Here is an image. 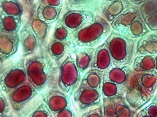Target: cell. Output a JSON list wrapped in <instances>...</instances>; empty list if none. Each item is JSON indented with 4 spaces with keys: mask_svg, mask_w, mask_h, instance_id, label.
Returning <instances> with one entry per match:
<instances>
[{
    "mask_svg": "<svg viewBox=\"0 0 157 117\" xmlns=\"http://www.w3.org/2000/svg\"><path fill=\"white\" fill-rule=\"evenodd\" d=\"M28 80L38 92L56 84L59 68L45 51H40L25 60Z\"/></svg>",
    "mask_w": 157,
    "mask_h": 117,
    "instance_id": "1",
    "label": "cell"
},
{
    "mask_svg": "<svg viewBox=\"0 0 157 117\" xmlns=\"http://www.w3.org/2000/svg\"><path fill=\"white\" fill-rule=\"evenodd\" d=\"M112 30L105 18L96 14L89 26L73 34V41L75 47H95L105 42Z\"/></svg>",
    "mask_w": 157,
    "mask_h": 117,
    "instance_id": "2",
    "label": "cell"
},
{
    "mask_svg": "<svg viewBox=\"0 0 157 117\" xmlns=\"http://www.w3.org/2000/svg\"><path fill=\"white\" fill-rule=\"evenodd\" d=\"M136 41L112 31L104 43L109 49L113 65L131 64L136 53Z\"/></svg>",
    "mask_w": 157,
    "mask_h": 117,
    "instance_id": "3",
    "label": "cell"
},
{
    "mask_svg": "<svg viewBox=\"0 0 157 117\" xmlns=\"http://www.w3.org/2000/svg\"><path fill=\"white\" fill-rule=\"evenodd\" d=\"M59 71V88L71 96L79 88L82 80L73 51L62 62Z\"/></svg>",
    "mask_w": 157,
    "mask_h": 117,
    "instance_id": "4",
    "label": "cell"
},
{
    "mask_svg": "<svg viewBox=\"0 0 157 117\" xmlns=\"http://www.w3.org/2000/svg\"><path fill=\"white\" fill-rule=\"evenodd\" d=\"M25 58H21L1 74V90L6 95L29 81L25 68Z\"/></svg>",
    "mask_w": 157,
    "mask_h": 117,
    "instance_id": "5",
    "label": "cell"
},
{
    "mask_svg": "<svg viewBox=\"0 0 157 117\" xmlns=\"http://www.w3.org/2000/svg\"><path fill=\"white\" fill-rule=\"evenodd\" d=\"M38 92L28 81L7 94V96L12 109L15 113L19 114L37 95Z\"/></svg>",
    "mask_w": 157,
    "mask_h": 117,
    "instance_id": "6",
    "label": "cell"
},
{
    "mask_svg": "<svg viewBox=\"0 0 157 117\" xmlns=\"http://www.w3.org/2000/svg\"><path fill=\"white\" fill-rule=\"evenodd\" d=\"M37 7V5H33L29 7L26 22L36 36L40 46V51H44L47 45L52 25L44 23L39 19L36 11Z\"/></svg>",
    "mask_w": 157,
    "mask_h": 117,
    "instance_id": "7",
    "label": "cell"
},
{
    "mask_svg": "<svg viewBox=\"0 0 157 117\" xmlns=\"http://www.w3.org/2000/svg\"><path fill=\"white\" fill-rule=\"evenodd\" d=\"M96 14L85 11H67L61 19L64 26L71 35L89 26L93 21Z\"/></svg>",
    "mask_w": 157,
    "mask_h": 117,
    "instance_id": "8",
    "label": "cell"
},
{
    "mask_svg": "<svg viewBox=\"0 0 157 117\" xmlns=\"http://www.w3.org/2000/svg\"><path fill=\"white\" fill-rule=\"evenodd\" d=\"M102 96V91L81 85L74 94L75 102L82 111L101 105Z\"/></svg>",
    "mask_w": 157,
    "mask_h": 117,
    "instance_id": "9",
    "label": "cell"
},
{
    "mask_svg": "<svg viewBox=\"0 0 157 117\" xmlns=\"http://www.w3.org/2000/svg\"><path fill=\"white\" fill-rule=\"evenodd\" d=\"M43 100L52 113L71 109L70 96L58 88H52L42 95Z\"/></svg>",
    "mask_w": 157,
    "mask_h": 117,
    "instance_id": "10",
    "label": "cell"
},
{
    "mask_svg": "<svg viewBox=\"0 0 157 117\" xmlns=\"http://www.w3.org/2000/svg\"><path fill=\"white\" fill-rule=\"evenodd\" d=\"M134 74L130 65H113L103 72V80L112 82L127 88Z\"/></svg>",
    "mask_w": 157,
    "mask_h": 117,
    "instance_id": "11",
    "label": "cell"
},
{
    "mask_svg": "<svg viewBox=\"0 0 157 117\" xmlns=\"http://www.w3.org/2000/svg\"><path fill=\"white\" fill-rule=\"evenodd\" d=\"M75 47L74 43L60 41L52 37L44 50L59 68L67 55L71 53Z\"/></svg>",
    "mask_w": 157,
    "mask_h": 117,
    "instance_id": "12",
    "label": "cell"
},
{
    "mask_svg": "<svg viewBox=\"0 0 157 117\" xmlns=\"http://www.w3.org/2000/svg\"><path fill=\"white\" fill-rule=\"evenodd\" d=\"M132 5L128 0L102 1L100 11L105 19L110 24Z\"/></svg>",
    "mask_w": 157,
    "mask_h": 117,
    "instance_id": "13",
    "label": "cell"
},
{
    "mask_svg": "<svg viewBox=\"0 0 157 117\" xmlns=\"http://www.w3.org/2000/svg\"><path fill=\"white\" fill-rule=\"evenodd\" d=\"M19 37L23 57L33 56L40 51L37 38L26 22L19 32Z\"/></svg>",
    "mask_w": 157,
    "mask_h": 117,
    "instance_id": "14",
    "label": "cell"
},
{
    "mask_svg": "<svg viewBox=\"0 0 157 117\" xmlns=\"http://www.w3.org/2000/svg\"><path fill=\"white\" fill-rule=\"evenodd\" d=\"M20 43L19 33L9 34L0 32V60L1 64L16 53Z\"/></svg>",
    "mask_w": 157,
    "mask_h": 117,
    "instance_id": "15",
    "label": "cell"
},
{
    "mask_svg": "<svg viewBox=\"0 0 157 117\" xmlns=\"http://www.w3.org/2000/svg\"><path fill=\"white\" fill-rule=\"evenodd\" d=\"M140 16L139 9L132 5L115 19L110 26L115 32L125 36L129 27Z\"/></svg>",
    "mask_w": 157,
    "mask_h": 117,
    "instance_id": "16",
    "label": "cell"
},
{
    "mask_svg": "<svg viewBox=\"0 0 157 117\" xmlns=\"http://www.w3.org/2000/svg\"><path fill=\"white\" fill-rule=\"evenodd\" d=\"M113 66L107 46L104 42L96 48L90 69L104 72Z\"/></svg>",
    "mask_w": 157,
    "mask_h": 117,
    "instance_id": "17",
    "label": "cell"
},
{
    "mask_svg": "<svg viewBox=\"0 0 157 117\" xmlns=\"http://www.w3.org/2000/svg\"><path fill=\"white\" fill-rule=\"evenodd\" d=\"M139 11L148 29L157 33V1H146L141 5Z\"/></svg>",
    "mask_w": 157,
    "mask_h": 117,
    "instance_id": "18",
    "label": "cell"
},
{
    "mask_svg": "<svg viewBox=\"0 0 157 117\" xmlns=\"http://www.w3.org/2000/svg\"><path fill=\"white\" fill-rule=\"evenodd\" d=\"M136 53L141 55L157 54V33H148L140 38L136 44Z\"/></svg>",
    "mask_w": 157,
    "mask_h": 117,
    "instance_id": "19",
    "label": "cell"
},
{
    "mask_svg": "<svg viewBox=\"0 0 157 117\" xmlns=\"http://www.w3.org/2000/svg\"><path fill=\"white\" fill-rule=\"evenodd\" d=\"M95 47H75L73 50L78 69L82 73L90 69L91 61L94 54Z\"/></svg>",
    "mask_w": 157,
    "mask_h": 117,
    "instance_id": "20",
    "label": "cell"
},
{
    "mask_svg": "<svg viewBox=\"0 0 157 117\" xmlns=\"http://www.w3.org/2000/svg\"><path fill=\"white\" fill-rule=\"evenodd\" d=\"M127 90L112 82L103 80L102 87L103 103L119 97H125Z\"/></svg>",
    "mask_w": 157,
    "mask_h": 117,
    "instance_id": "21",
    "label": "cell"
},
{
    "mask_svg": "<svg viewBox=\"0 0 157 117\" xmlns=\"http://www.w3.org/2000/svg\"><path fill=\"white\" fill-rule=\"evenodd\" d=\"M102 1H65V7L67 11L75 10L95 13L100 11Z\"/></svg>",
    "mask_w": 157,
    "mask_h": 117,
    "instance_id": "22",
    "label": "cell"
},
{
    "mask_svg": "<svg viewBox=\"0 0 157 117\" xmlns=\"http://www.w3.org/2000/svg\"><path fill=\"white\" fill-rule=\"evenodd\" d=\"M155 55H141L136 58L133 68L137 73L155 74Z\"/></svg>",
    "mask_w": 157,
    "mask_h": 117,
    "instance_id": "23",
    "label": "cell"
},
{
    "mask_svg": "<svg viewBox=\"0 0 157 117\" xmlns=\"http://www.w3.org/2000/svg\"><path fill=\"white\" fill-rule=\"evenodd\" d=\"M62 8L39 5L36 11L38 18L40 20L46 24L52 25L59 20Z\"/></svg>",
    "mask_w": 157,
    "mask_h": 117,
    "instance_id": "24",
    "label": "cell"
},
{
    "mask_svg": "<svg viewBox=\"0 0 157 117\" xmlns=\"http://www.w3.org/2000/svg\"><path fill=\"white\" fill-rule=\"evenodd\" d=\"M22 23V18L0 14V32L9 34L19 33Z\"/></svg>",
    "mask_w": 157,
    "mask_h": 117,
    "instance_id": "25",
    "label": "cell"
},
{
    "mask_svg": "<svg viewBox=\"0 0 157 117\" xmlns=\"http://www.w3.org/2000/svg\"><path fill=\"white\" fill-rule=\"evenodd\" d=\"M103 77V72L90 69L82 78L80 85L102 91Z\"/></svg>",
    "mask_w": 157,
    "mask_h": 117,
    "instance_id": "26",
    "label": "cell"
},
{
    "mask_svg": "<svg viewBox=\"0 0 157 117\" xmlns=\"http://www.w3.org/2000/svg\"><path fill=\"white\" fill-rule=\"evenodd\" d=\"M0 14L22 18L23 8L21 4L15 0H1L0 1Z\"/></svg>",
    "mask_w": 157,
    "mask_h": 117,
    "instance_id": "27",
    "label": "cell"
},
{
    "mask_svg": "<svg viewBox=\"0 0 157 117\" xmlns=\"http://www.w3.org/2000/svg\"><path fill=\"white\" fill-rule=\"evenodd\" d=\"M150 32V29L141 15L129 27L125 36L131 39L140 38L149 33Z\"/></svg>",
    "mask_w": 157,
    "mask_h": 117,
    "instance_id": "28",
    "label": "cell"
},
{
    "mask_svg": "<svg viewBox=\"0 0 157 117\" xmlns=\"http://www.w3.org/2000/svg\"><path fill=\"white\" fill-rule=\"evenodd\" d=\"M112 101L117 117H135L136 111L130 106L125 97H119Z\"/></svg>",
    "mask_w": 157,
    "mask_h": 117,
    "instance_id": "29",
    "label": "cell"
},
{
    "mask_svg": "<svg viewBox=\"0 0 157 117\" xmlns=\"http://www.w3.org/2000/svg\"><path fill=\"white\" fill-rule=\"evenodd\" d=\"M52 38L60 41L74 43L72 35L62 22L61 19L58 20L56 24Z\"/></svg>",
    "mask_w": 157,
    "mask_h": 117,
    "instance_id": "30",
    "label": "cell"
},
{
    "mask_svg": "<svg viewBox=\"0 0 157 117\" xmlns=\"http://www.w3.org/2000/svg\"><path fill=\"white\" fill-rule=\"evenodd\" d=\"M28 117H53L51 111L44 103H42Z\"/></svg>",
    "mask_w": 157,
    "mask_h": 117,
    "instance_id": "31",
    "label": "cell"
},
{
    "mask_svg": "<svg viewBox=\"0 0 157 117\" xmlns=\"http://www.w3.org/2000/svg\"><path fill=\"white\" fill-rule=\"evenodd\" d=\"M81 117H104L103 105L88 110L84 113Z\"/></svg>",
    "mask_w": 157,
    "mask_h": 117,
    "instance_id": "32",
    "label": "cell"
},
{
    "mask_svg": "<svg viewBox=\"0 0 157 117\" xmlns=\"http://www.w3.org/2000/svg\"><path fill=\"white\" fill-rule=\"evenodd\" d=\"M10 112L9 105L6 98L1 90L0 94V117L5 116Z\"/></svg>",
    "mask_w": 157,
    "mask_h": 117,
    "instance_id": "33",
    "label": "cell"
},
{
    "mask_svg": "<svg viewBox=\"0 0 157 117\" xmlns=\"http://www.w3.org/2000/svg\"><path fill=\"white\" fill-rule=\"evenodd\" d=\"M103 107L104 117H117L116 115L113 101L103 103Z\"/></svg>",
    "mask_w": 157,
    "mask_h": 117,
    "instance_id": "34",
    "label": "cell"
},
{
    "mask_svg": "<svg viewBox=\"0 0 157 117\" xmlns=\"http://www.w3.org/2000/svg\"><path fill=\"white\" fill-rule=\"evenodd\" d=\"M38 3L39 5L57 8H63V2L61 0H42L39 1Z\"/></svg>",
    "mask_w": 157,
    "mask_h": 117,
    "instance_id": "35",
    "label": "cell"
},
{
    "mask_svg": "<svg viewBox=\"0 0 157 117\" xmlns=\"http://www.w3.org/2000/svg\"><path fill=\"white\" fill-rule=\"evenodd\" d=\"M53 114L54 117H76L73 111L71 109L62 110Z\"/></svg>",
    "mask_w": 157,
    "mask_h": 117,
    "instance_id": "36",
    "label": "cell"
},
{
    "mask_svg": "<svg viewBox=\"0 0 157 117\" xmlns=\"http://www.w3.org/2000/svg\"><path fill=\"white\" fill-rule=\"evenodd\" d=\"M144 109L151 117H157V104L155 103H151Z\"/></svg>",
    "mask_w": 157,
    "mask_h": 117,
    "instance_id": "37",
    "label": "cell"
},
{
    "mask_svg": "<svg viewBox=\"0 0 157 117\" xmlns=\"http://www.w3.org/2000/svg\"><path fill=\"white\" fill-rule=\"evenodd\" d=\"M135 117H151L144 109L141 110L136 114Z\"/></svg>",
    "mask_w": 157,
    "mask_h": 117,
    "instance_id": "38",
    "label": "cell"
},
{
    "mask_svg": "<svg viewBox=\"0 0 157 117\" xmlns=\"http://www.w3.org/2000/svg\"><path fill=\"white\" fill-rule=\"evenodd\" d=\"M130 2L132 5L134 6H137L140 5H142L144 2H145L146 1L145 0H141V1H137V0H130Z\"/></svg>",
    "mask_w": 157,
    "mask_h": 117,
    "instance_id": "39",
    "label": "cell"
},
{
    "mask_svg": "<svg viewBox=\"0 0 157 117\" xmlns=\"http://www.w3.org/2000/svg\"><path fill=\"white\" fill-rule=\"evenodd\" d=\"M152 102L155 103L157 104V92L156 94H155V98H154L153 99Z\"/></svg>",
    "mask_w": 157,
    "mask_h": 117,
    "instance_id": "40",
    "label": "cell"
},
{
    "mask_svg": "<svg viewBox=\"0 0 157 117\" xmlns=\"http://www.w3.org/2000/svg\"><path fill=\"white\" fill-rule=\"evenodd\" d=\"M155 61H156V64H155V74L157 75V54L155 55Z\"/></svg>",
    "mask_w": 157,
    "mask_h": 117,
    "instance_id": "41",
    "label": "cell"
},
{
    "mask_svg": "<svg viewBox=\"0 0 157 117\" xmlns=\"http://www.w3.org/2000/svg\"><path fill=\"white\" fill-rule=\"evenodd\" d=\"M1 117H14L13 115L10 112H9L7 115Z\"/></svg>",
    "mask_w": 157,
    "mask_h": 117,
    "instance_id": "42",
    "label": "cell"
}]
</instances>
